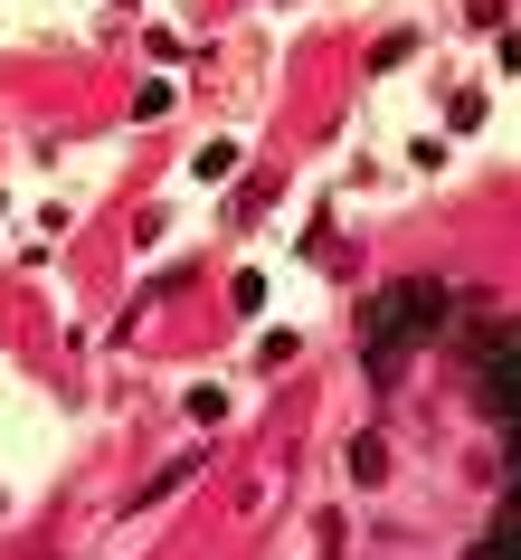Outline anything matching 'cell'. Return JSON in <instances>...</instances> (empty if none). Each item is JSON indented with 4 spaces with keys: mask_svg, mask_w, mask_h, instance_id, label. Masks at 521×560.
<instances>
[{
    "mask_svg": "<svg viewBox=\"0 0 521 560\" xmlns=\"http://www.w3.org/2000/svg\"><path fill=\"white\" fill-rule=\"evenodd\" d=\"M446 314H455V285H436V276H407V285H379L370 314H360V361H370L379 381L399 371L427 332H446Z\"/></svg>",
    "mask_w": 521,
    "mask_h": 560,
    "instance_id": "cell-1",
    "label": "cell"
},
{
    "mask_svg": "<svg viewBox=\"0 0 521 560\" xmlns=\"http://www.w3.org/2000/svg\"><path fill=\"white\" fill-rule=\"evenodd\" d=\"M474 381H484V409L502 418V456H512V485H502V494H521V332H512V324H493V332H484Z\"/></svg>",
    "mask_w": 521,
    "mask_h": 560,
    "instance_id": "cell-2",
    "label": "cell"
},
{
    "mask_svg": "<svg viewBox=\"0 0 521 560\" xmlns=\"http://www.w3.org/2000/svg\"><path fill=\"white\" fill-rule=\"evenodd\" d=\"M190 172H200V180H228L237 172V143H200V152H190Z\"/></svg>",
    "mask_w": 521,
    "mask_h": 560,
    "instance_id": "cell-3",
    "label": "cell"
}]
</instances>
